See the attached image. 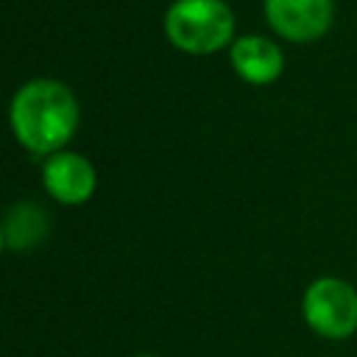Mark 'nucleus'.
I'll return each mask as SVG.
<instances>
[{"mask_svg": "<svg viewBox=\"0 0 357 357\" xmlns=\"http://www.w3.org/2000/svg\"><path fill=\"white\" fill-rule=\"evenodd\" d=\"M11 128L31 153H59L78 128V100L73 89L56 78H33L22 84L11 100Z\"/></svg>", "mask_w": 357, "mask_h": 357, "instance_id": "nucleus-1", "label": "nucleus"}, {"mask_svg": "<svg viewBox=\"0 0 357 357\" xmlns=\"http://www.w3.org/2000/svg\"><path fill=\"white\" fill-rule=\"evenodd\" d=\"M167 39L192 56L220 50L234 36V14L223 0H176L165 14Z\"/></svg>", "mask_w": 357, "mask_h": 357, "instance_id": "nucleus-2", "label": "nucleus"}, {"mask_svg": "<svg viewBox=\"0 0 357 357\" xmlns=\"http://www.w3.org/2000/svg\"><path fill=\"white\" fill-rule=\"evenodd\" d=\"M304 321L324 337H349L357 329V290L335 276L315 279L304 290Z\"/></svg>", "mask_w": 357, "mask_h": 357, "instance_id": "nucleus-3", "label": "nucleus"}, {"mask_svg": "<svg viewBox=\"0 0 357 357\" xmlns=\"http://www.w3.org/2000/svg\"><path fill=\"white\" fill-rule=\"evenodd\" d=\"M268 25L290 42L321 39L335 20L332 0H265Z\"/></svg>", "mask_w": 357, "mask_h": 357, "instance_id": "nucleus-4", "label": "nucleus"}, {"mask_svg": "<svg viewBox=\"0 0 357 357\" xmlns=\"http://www.w3.org/2000/svg\"><path fill=\"white\" fill-rule=\"evenodd\" d=\"M42 181L50 198H56L59 204H84L92 198L98 176L86 156L73 151H59L47 156L42 167Z\"/></svg>", "mask_w": 357, "mask_h": 357, "instance_id": "nucleus-5", "label": "nucleus"}, {"mask_svg": "<svg viewBox=\"0 0 357 357\" xmlns=\"http://www.w3.org/2000/svg\"><path fill=\"white\" fill-rule=\"evenodd\" d=\"M231 67L245 84H273L284 70V56L268 36H240L231 45Z\"/></svg>", "mask_w": 357, "mask_h": 357, "instance_id": "nucleus-6", "label": "nucleus"}, {"mask_svg": "<svg viewBox=\"0 0 357 357\" xmlns=\"http://www.w3.org/2000/svg\"><path fill=\"white\" fill-rule=\"evenodd\" d=\"M45 237H47V218L36 204L22 201L6 212V220H3V245L6 248L25 251V248H33L36 243H42Z\"/></svg>", "mask_w": 357, "mask_h": 357, "instance_id": "nucleus-7", "label": "nucleus"}, {"mask_svg": "<svg viewBox=\"0 0 357 357\" xmlns=\"http://www.w3.org/2000/svg\"><path fill=\"white\" fill-rule=\"evenodd\" d=\"M139 357H153V354H139Z\"/></svg>", "mask_w": 357, "mask_h": 357, "instance_id": "nucleus-8", "label": "nucleus"}]
</instances>
